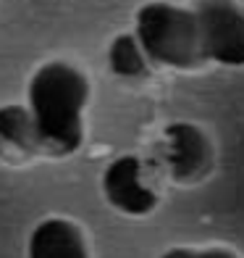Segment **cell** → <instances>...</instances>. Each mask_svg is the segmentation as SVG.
Here are the masks:
<instances>
[{
    "mask_svg": "<svg viewBox=\"0 0 244 258\" xmlns=\"http://www.w3.org/2000/svg\"><path fill=\"white\" fill-rule=\"evenodd\" d=\"M192 11L205 63L244 69V6L239 0H197Z\"/></svg>",
    "mask_w": 244,
    "mask_h": 258,
    "instance_id": "3",
    "label": "cell"
},
{
    "mask_svg": "<svg viewBox=\"0 0 244 258\" xmlns=\"http://www.w3.org/2000/svg\"><path fill=\"white\" fill-rule=\"evenodd\" d=\"M105 61H108L110 74L118 79H142L150 72V61L142 50V45L137 42L134 32L115 34L105 50Z\"/></svg>",
    "mask_w": 244,
    "mask_h": 258,
    "instance_id": "8",
    "label": "cell"
},
{
    "mask_svg": "<svg viewBox=\"0 0 244 258\" xmlns=\"http://www.w3.org/2000/svg\"><path fill=\"white\" fill-rule=\"evenodd\" d=\"M89 103V79L63 58L45 61L27 82V111L42 153L58 158L74 156L84 143V113Z\"/></svg>",
    "mask_w": 244,
    "mask_h": 258,
    "instance_id": "1",
    "label": "cell"
},
{
    "mask_svg": "<svg viewBox=\"0 0 244 258\" xmlns=\"http://www.w3.org/2000/svg\"><path fill=\"white\" fill-rule=\"evenodd\" d=\"M27 258H89L87 234L66 216H45L27 237Z\"/></svg>",
    "mask_w": 244,
    "mask_h": 258,
    "instance_id": "6",
    "label": "cell"
},
{
    "mask_svg": "<svg viewBox=\"0 0 244 258\" xmlns=\"http://www.w3.org/2000/svg\"><path fill=\"white\" fill-rule=\"evenodd\" d=\"M158 258H239L231 248L223 245H205V248H194V245H173V248L163 250Z\"/></svg>",
    "mask_w": 244,
    "mask_h": 258,
    "instance_id": "9",
    "label": "cell"
},
{
    "mask_svg": "<svg viewBox=\"0 0 244 258\" xmlns=\"http://www.w3.org/2000/svg\"><path fill=\"white\" fill-rule=\"evenodd\" d=\"M213 161L207 135L192 121H173L163 129V163L176 182H194Z\"/></svg>",
    "mask_w": 244,
    "mask_h": 258,
    "instance_id": "5",
    "label": "cell"
},
{
    "mask_svg": "<svg viewBox=\"0 0 244 258\" xmlns=\"http://www.w3.org/2000/svg\"><path fill=\"white\" fill-rule=\"evenodd\" d=\"M42 153L34 135L32 116L24 103H6L0 105V158L21 161Z\"/></svg>",
    "mask_w": 244,
    "mask_h": 258,
    "instance_id": "7",
    "label": "cell"
},
{
    "mask_svg": "<svg viewBox=\"0 0 244 258\" xmlns=\"http://www.w3.org/2000/svg\"><path fill=\"white\" fill-rule=\"evenodd\" d=\"M134 37L150 63L189 72L205 63L200 48V29L192 6L168 0H147L134 14Z\"/></svg>",
    "mask_w": 244,
    "mask_h": 258,
    "instance_id": "2",
    "label": "cell"
},
{
    "mask_svg": "<svg viewBox=\"0 0 244 258\" xmlns=\"http://www.w3.org/2000/svg\"><path fill=\"white\" fill-rule=\"evenodd\" d=\"M100 192L113 211L132 219L150 216L158 208V190L145 169V161L134 153L115 156L102 169Z\"/></svg>",
    "mask_w": 244,
    "mask_h": 258,
    "instance_id": "4",
    "label": "cell"
}]
</instances>
